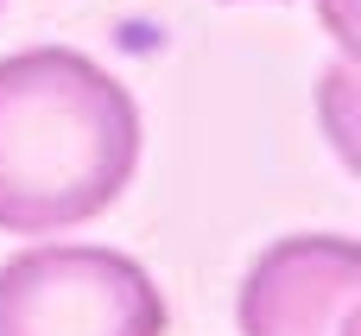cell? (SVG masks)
<instances>
[{"mask_svg":"<svg viewBox=\"0 0 361 336\" xmlns=\"http://www.w3.org/2000/svg\"><path fill=\"white\" fill-rule=\"evenodd\" d=\"M140 165V108L95 57L38 44L0 57V229L63 235L95 222Z\"/></svg>","mask_w":361,"mask_h":336,"instance_id":"cell-1","label":"cell"},{"mask_svg":"<svg viewBox=\"0 0 361 336\" xmlns=\"http://www.w3.org/2000/svg\"><path fill=\"white\" fill-rule=\"evenodd\" d=\"M0 336H165V299L140 260L57 241L0 267Z\"/></svg>","mask_w":361,"mask_h":336,"instance_id":"cell-2","label":"cell"},{"mask_svg":"<svg viewBox=\"0 0 361 336\" xmlns=\"http://www.w3.org/2000/svg\"><path fill=\"white\" fill-rule=\"evenodd\" d=\"M361 254L349 235H286L241 280V336H355Z\"/></svg>","mask_w":361,"mask_h":336,"instance_id":"cell-3","label":"cell"},{"mask_svg":"<svg viewBox=\"0 0 361 336\" xmlns=\"http://www.w3.org/2000/svg\"><path fill=\"white\" fill-rule=\"evenodd\" d=\"M317 6H324V25L336 32L343 57H355V13H349V0H317Z\"/></svg>","mask_w":361,"mask_h":336,"instance_id":"cell-4","label":"cell"},{"mask_svg":"<svg viewBox=\"0 0 361 336\" xmlns=\"http://www.w3.org/2000/svg\"><path fill=\"white\" fill-rule=\"evenodd\" d=\"M0 6H6V0H0Z\"/></svg>","mask_w":361,"mask_h":336,"instance_id":"cell-5","label":"cell"}]
</instances>
